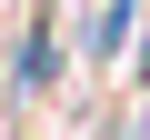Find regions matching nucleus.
Instances as JSON below:
<instances>
[{
	"mask_svg": "<svg viewBox=\"0 0 150 140\" xmlns=\"http://www.w3.org/2000/svg\"><path fill=\"white\" fill-rule=\"evenodd\" d=\"M60 70H70V30H60V10H30V20L10 30V110L50 100Z\"/></svg>",
	"mask_w": 150,
	"mask_h": 140,
	"instance_id": "1",
	"label": "nucleus"
},
{
	"mask_svg": "<svg viewBox=\"0 0 150 140\" xmlns=\"http://www.w3.org/2000/svg\"><path fill=\"white\" fill-rule=\"evenodd\" d=\"M140 20H150V0H90V10H80V40H70V50H80L90 70H110V60L140 40Z\"/></svg>",
	"mask_w": 150,
	"mask_h": 140,
	"instance_id": "2",
	"label": "nucleus"
}]
</instances>
